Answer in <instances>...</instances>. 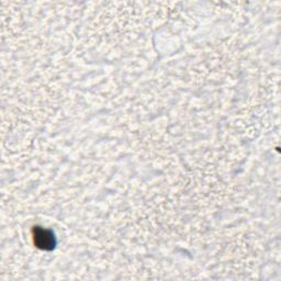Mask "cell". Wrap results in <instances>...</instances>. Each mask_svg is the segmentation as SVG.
<instances>
[{"instance_id":"1","label":"cell","mask_w":281,"mask_h":281,"mask_svg":"<svg viewBox=\"0 0 281 281\" xmlns=\"http://www.w3.org/2000/svg\"><path fill=\"white\" fill-rule=\"evenodd\" d=\"M34 240L35 243L39 245V247H42L44 249L54 247V236L52 235L51 232L37 228V230L34 231Z\"/></svg>"}]
</instances>
